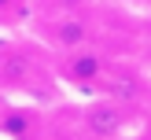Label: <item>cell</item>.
Here are the masks:
<instances>
[{
    "label": "cell",
    "instance_id": "cell-6",
    "mask_svg": "<svg viewBox=\"0 0 151 140\" xmlns=\"http://www.w3.org/2000/svg\"><path fill=\"white\" fill-rule=\"evenodd\" d=\"M96 96H107V100H118V103H129V107H140L147 96V78L140 66L133 63H118V59H111V70L107 78H103L100 92Z\"/></svg>",
    "mask_w": 151,
    "mask_h": 140
},
{
    "label": "cell",
    "instance_id": "cell-4",
    "mask_svg": "<svg viewBox=\"0 0 151 140\" xmlns=\"http://www.w3.org/2000/svg\"><path fill=\"white\" fill-rule=\"evenodd\" d=\"M41 41L55 55L59 52H74V48H88V44H96V22L85 11H78V7L52 11L41 22Z\"/></svg>",
    "mask_w": 151,
    "mask_h": 140
},
{
    "label": "cell",
    "instance_id": "cell-7",
    "mask_svg": "<svg viewBox=\"0 0 151 140\" xmlns=\"http://www.w3.org/2000/svg\"><path fill=\"white\" fill-rule=\"evenodd\" d=\"M26 15V0H0V19H22Z\"/></svg>",
    "mask_w": 151,
    "mask_h": 140
},
{
    "label": "cell",
    "instance_id": "cell-5",
    "mask_svg": "<svg viewBox=\"0 0 151 140\" xmlns=\"http://www.w3.org/2000/svg\"><path fill=\"white\" fill-rule=\"evenodd\" d=\"M52 125L37 103L0 100V140H48Z\"/></svg>",
    "mask_w": 151,
    "mask_h": 140
},
{
    "label": "cell",
    "instance_id": "cell-2",
    "mask_svg": "<svg viewBox=\"0 0 151 140\" xmlns=\"http://www.w3.org/2000/svg\"><path fill=\"white\" fill-rule=\"evenodd\" d=\"M111 70V59L103 55L96 44L88 48H74V52H59L55 63H52V74H55L59 85L74 88V92H85V96H96Z\"/></svg>",
    "mask_w": 151,
    "mask_h": 140
},
{
    "label": "cell",
    "instance_id": "cell-3",
    "mask_svg": "<svg viewBox=\"0 0 151 140\" xmlns=\"http://www.w3.org/2000/svg\"><path fill=\"white\" fill-rule=\"evenodd\" d=\"M44 78H55L48 63H41L33 48L7 44L0 52V92L4 96H33Z\"/></svg>",
    "mask_w": 151,
    "mask_h": 140
},
{
    "label": "cell",
    "instance_id": "cell-1",
    "mask_svg": "<svg viewBox=\"0 0 151 140\" xmlns=\"http://www.w3.org/2000/svg\"><path fill=\"white\" fill-rule=\"evenodd\" d=\"M133 125H137V107L107 100V96H92L78 107L74 136L78 140H122L133 133Z\"/></svg>",
    "mask_w": 151,
    "mask_h": 140
},
{
    "label": "cell",
    "instance_id": "cell-8",
    "mask_svg": "<svg viewBox=\"0 0 151 140\" xmlns=\"http://www.w3.org/2000/svg\"><path fill=\"white\" fill-rule=\"evenodd\" d=\"M122 140H125V136H122Z\"/></svg>",
    "mask_w": 151,
    "mask_h": 140
}]
</instances>
